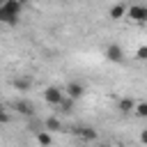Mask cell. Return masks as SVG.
I'll use <instances>...</instances> for the list:
<instances>
[{"label":"cell","mask_w":147,"mask_h":147,"mask_svg":"<svg viewBox=\"0 0 147 147\" xmlns=\"http://www.w3.org/2000/svg\"><path fill=\"white\" fill-rule=\"evenodd\" d=\"M133 106H136V101H133V99H122V101L117 103V108H119V113H124V115H129V113H133Z\"/></svg>","instance_id":"30bf717a"},{"label":"cell","mask_w":147,"mask_h":147,"mask_svg":"<svg viewBox=\"0 0 147 147\" xmlns=\"http://www.w3.org/2000/svg\"><path fill=\"white\" fill-rule=\"evenodd\" d=\"M7 122H9V113L5 108H0V124H7Z\"/></svg>","instance_id":"2e32d148"},{"label":"cell","mask_w":147,"mask_h":147,"mask_svg":"<svg viewBox=\"0 0 147 147\" xmlns=\"http://www.w3.org/2000/svg\"><path fill=\"white\" fill-rule=\"evenodd\" d=\"M14 108H16L21 115H25V117H34V106H32L30 101H25V99L14 101Z\"/></svg>","instance_id":"5b68a950"},{"label":"cell","mask_w":147,"mask_h":147,"mask_svg":"<svg viewBox=\"0 0 147 147\" xmlns=\"http://www.w3.org/2000/svg\"><path fill=\"white\" fill-rule=\"evenodd\" d=\"M106 57H108L110 62H122V60H124V51H122L117 44H110V46L106 48Z\"/></svg>","instance_id":"8992f818"},{"label":"cell","mask_w":147,"mask_h":147,"mask_svg":"<svg viewBox=\"0 0 147 147\" xmlns=\"http://www.w3.org/2000/svg\"><path fill=\"white\" fill-rule=\"evenodd\" d=\"M124 14H126V7H124V5H115V7L110 9V18H113V21H119Z\"/></svg>","instance_id":"7c38bea8"},{"label":"cell","mask_w":147,"mask_h":147,"mask_svg":"<svg viewBox=\"0 0 147 147\" xmlns=\"http://www.w3.org/2000/svg\"><path fill=\"white\" fill-rule=\"evenodd\" d=\"M21 7H23V5H21L18 0H5V5H2L0 9H2L7 16H11V18H18V16H21Z\"/></svg>","instance_id":"3957f363"},{"label":"cell","mask_w":147,"mask_h":147,"mask_svg":"<svg viewBox=\"0 0 147 147\" xmlns=\"http://www.w3.org/2000/svg\"><path fill=\"white\" fill-rule=\"evenodd\" d=\"M44 99H46L51 106H55V108H57V106L62 103V99H64V92H62L60 87H53V85H51V87H46V90H44Z\"/></svg>","instance_id":"6da1fadb"},{"label":"cell","mask_w":147,"mask_h":147,"mask_svg":"<svg viewBox=\"0 0 147 147\" xmlns=\"http://www.w3.org/2000/svg\"><path fill=\"white\" fill-rule=\"evenodd\" d=\"M2 5H5V0H0V7H2Z\"/></svg>","instance_id":"d6986e66"},{"label":"cell","mask_w":147,"mask_h":147,"mask_svg":"<svg viewBox=\"0 0 147 147\" xmlns=\"http://www.w3.org/2000/svg\"><path fill=\"white\" fill-rule=\"evenodd\" d=\"M57 108H60L62 113H71V108H74V101H71V99H62V103H60Z\"/></svg>","instance_id":"4fadbf2b"},{"label":"cell","mask_w":147,"mask_h":147,"mask_svg":"<svg viewBox=\"0 0 147 147\" xmlns=\"http://www.w3.org/2000/svg\"><path fill=\"white\" fill-rule=\"evenodd\" d=\"M133 110H136V115H138V117H147V103H136V106H133Z\"/></svg>","instance_id":"5bb4252c"},{"label":"cell","mask_w":147,"mask_h":147,"mask_svg":"<svg viewBox=\"0 0 147 147\" xmlns=\"http://www.w3.org/2000/svg\"><path fill=\"white\" fill-rule=\"evenodd\" d=\"M41 124H44V129H46V131H60V129H62V122H60V119H57L55 115L46 117V119H44Z\"/></svg>","instance_id":"52a82bcc"},{"label":"cell","mask_w":147,"mask_h":147,"mask_svg":"<svg viewBox=\"0 0 147 147\" xmlns=\"http://www.w3.org/2000/svg\"><path fill=\"white\" fill-rule=\"evenodd\" d=\"M74 131H76L80 138H85V140H96V131L90 129V126H76Z\"/></svg>","instance_id":"9c48e42d"},{"label":"cell","mask_w":147,"mask_h":147,"mask_svg":"<svg viewBox=\"0 0 147 147\" xmlns=\"http://www.w3.org/2000/svg\"><path fill=\"white\" fill-rule=\"evenodd\" d=\"M34 136H37V142H39L41 147H51L53 138H51V133H48V131H37Z\"/></svg>","instance_id":"8fae6325"},{"label":"cell","mask_w":147,"mask_h":147,"mask_svg":"<svg viewBox=\"0 0 147 147\" xmlns=\"http://www.w3.org/2000/svg\"><path fill=\"white\" fill-rule=\"evenodd\" d=\"M64 94H67L71 101H76V99H80V96L85 94V87H83L80 83H69L67 90H64Z\"/></svg>","instance_id":"277c9868"},{"label":"cell","mask_w":147,"mask_h":147,"mask_svg":"<svg viewBox=\"0 0 147 147\" xmlns=\"http://www.w3.org/2000/svg\"><path fill=\"white\" fill-rule=\"evenodd\" d=\"M18 2H21V5H28V2H32V0H18Z\"/></svg>","instance_id":"e0dca14e"},{"label":"cell","mask_w":147,"mask_h":147,"mask_svg":"<svg viewBox=\"0 0 147 147\" xmlns=\"http://www.w3.org/2000/svg\"><path fill=\"white\" fill-rule=\"evenodd\" d=\"M126 14H129V18H133L136 23H145V21H147V7H142V5H131V7L126 9Z\"/></svg>","instance_id":"7a4b0ae2"},{"label":"cell","mask_w":147,"mask_h":147,"mask_svg":"<svg viewBox=\"0 0 147 147\" xmlns=\"http://www.w3.org/2000/svg\"><path fill=\"white\" fill-rule=\"evenodd\" d=\"M14 87H16L18 92H28V90L32 87V80H30L28 76H21V78H14Z\"/></svg>","instance_id":"ba28073f"},{"label":"cell","mask_w":147,"mask_h":147,"mask_svg":"<svg viewBox=\"0 0 147 147\" xmlns=\"http://www.w3.org/2000/svg\"><path fill=\"white\" fill-rule=\"evenodd\" d=\"M136 57H138V60H145V57H147V46H140V48L136 51Z\"/></svg>","instance_id":"9a60e30c"},{"label":"cell","mask_w":147,"mask_h":147,"mask_svg":"<svg viewBox=\"0 0 147 147\" xmlns=\"http://www.w3.org/2000/svg\"><path fill=\"white\" fill-rule=\"evenodd\" d=\"M96 147H110V145H96Z\"/></svg>","instance_id":"ac0fdd59"}]
</instances>
